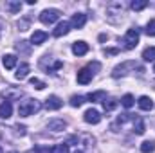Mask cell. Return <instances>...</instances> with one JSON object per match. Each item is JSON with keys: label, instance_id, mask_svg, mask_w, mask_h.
I'll return each instance as SVG.
<instances>
[{"label": "cell", "instance_id": "19", "mask_svg": "<svg viewBox=\"0 0 155 153\" xmlns=\"http://www.w3.org/2000/svg\"><path fill=\"white\" fill-rule=\"evenodd\" d=\"M132 122H134V132H135L137 135H143L144 130H146V128H144V121H143V117H135Z\"/></svg>", "mask_w": 155, "mask_h": 153}, {"label": "cell", "instance_id": "36", "mask_svg": "<svg viewBox=\"0 0 155 153\" xmlns=\"http://www.w3.org/2000/svg\"><path fill=\"white\" fill-rule=\"evenodd\" d=\"M0 153H4V151H2V146H0Z\"/></svg>", "mask_w": 155, "mask_h": 153}, {"label": "cell", "instance_id": "33", "mask_svg": "<svg viewBox=\"0 0 155 153\" xmlns=\"http://www.w3.org/2000/svg\"><path fill=\"white\" fill-rule=\"evenodd\" d=\"M119 52V49H103V54H107V56H112V54H117Z\"/></svg>", "mask_w": 155, "mask_h": 153}, {"label": "cell", "instance_id": "21", "mask_svg": "<svg viewBox=\"0 0 155 153\" xmlns=\"http://www.w3.org/2000/svg\"><path fill=\"white\" fill-rule=\"evenodd\" d=\"M87 99L92 101V103H96V101H105V99H107V94H105L103 90H99V92H92V94L87 96Z\"/></svg>", "mask_w": 155, "mask_h": 153}, {"label": "cell", "instance_id": "22", "mask_svg": "<svg viewBox=\"0 0 155 153\" xmlns=\"http://www.w3.org/2000/svg\"><path fill=\"white\" fill-rule=\"evenodd\" d=\"M121 105H123L124 108H132V106L135 105V99H134V96H132V94H124V96L121 97Z\"/></svg>", "mask_w": 155, "mask_h": 153}, {"label": "cell", "instance_id": "32", "mask_svg": "<svg viewBox=\"0 0 155 153\" xmlns=\"http://www.w3.org/2000/svg\"><path fill=\"white\" fill-rule=\"evenodd\" d=\"M18 29H20V31H27V29H29V20H27V18H25V20H20V22H18Z\"/></svg>", "mask_w": 155, "mask_h": 153}, {"label": "cell", "instance_id": "24", "mask_svg": "<svg viewBox=\"0 0 155 153\" xmlns=\"http://www.w3.org/2000/svg\"><path fill=\"white\" fill-rule=\"evenodd\" d=\"M141 151L143 153H153L155 151V141H144L141 144Z\"/></svg>", "mask_w": 155, "mask_h": 153}, {"label": "cell", "instance_id": "6", "mask_svg": "<svg viewBox=\"0 0 155 153\" xmlns=\"http://www.w3.org/2000/svg\"><path fill=\"white\" fill-rule=\"evenodd\" d=\"M60 16H61V13H60L58 9H43V11L40 13V22H41L43 25H52L54 22L60 20Z\"/></svg>", "mask_w": 155, "mask_h": 153}, {"label": "cell", "instance_id": "14", "mask_svg": "<svg viewBox=\"0 0 155 153\" xmlns=\"http://www.w3.org/2000/svg\"><path fill=\"white\" fill-rule=\"evenodd\" d=\"M137 105H139V108L144 110V112H150V110L153 108V101H152L148 96H141V97L137 99Z\"/></svg>", "mask_w": 155, "mask_h": 153}, {"label": "cell", "instance_id": "11", "mask_svg": "<svg viewBox=\"0 0 155 153\" xmlns=\"http://www.w3.org/2000/svg\"><path fill=\"white\" fill-rule=\"evenodd\" d=\"M47 128L52 130V132H63L67 128V121H63V119H51L47 122Z\"/></svg>", "mask_w": 155, "mask_h": 153}, {"label": "cell", "instance_id": "28", "mask_svg": "<svg viewBox=\"0 0 155 153\" xmlns=\"http://www.w3.org/2000/svg\"><path fill=\"white\" fill-rule=\"evenodd\" d=\"M85 99H87L85 96H72V97H71V106H74V108H79V106L85 103Z\"/></svg>", "mask_w": 155, "mask_h": 153}, {"label": "cell", "instance_id": "25", "mask_svg": "<svg viewBox=\"0 0 155 153\" xmlns=\"http://www.w3.org/2000/svg\"><path fill=\"white\" fill-rule=\"evenodd\" d=\"M117 103L116 99H105L103 101V108H105V112H112V110H116L117 108Z\"/></svg>", "mask_w": 155, "mask_h": 153}, {"label": "cell", "instance_id": "3", "mask_svg": "<svg viewBox=\"0 0 155 153\" xmlns=\"http://www.w3.org/2000/svg\"><path fill=\"white\" fill-rule=\"evenodd\" d=\"M124 15V4L123 2H112L107 5V20L112 22V24H117Z\"/></svg>", "mask_w": 155, "mask_h": 153}, {"label": "cell", "instance_id": "17", "mask_svg": "<svg viewBox=\"0 0 155 153\" xmlns=\"http://www.w3.org/2000/svg\"><path fill=\"white\" fill-rule=\"evenodd\" d=\"M2 63H4V67H5L7 70H11V69L16 67V56H15V54H5V56L2 58Z\"/></svg>", "mask_w": 155, "mask_h": 153}, {"label": "cell", "instance_id": "23", "mask_svg": "<svg viewBox=\"0 0 155 153\" xmlns=\"http://www.w3.org/2000/svg\"><path fill=\"white\" fill-rule=\"evenodd\" d=\"M143 60L144 61H155V47H146L143 50Z\"/></svg>", "mask_w": 155, "mask_h": 153}, {"label": "cell", "instance_id": "20", "mask_svg": "<svg viewBox=\"0 0 155 153\" xmlns=\"http://www.w3.org/2000/svg\"><path fill=\"white\" fill-rule=\"evenodd\" d=\"M5 9L11 11V13H18L22 9V2L20 0H7L5 2Z\"/></svg>", "mask_w": 155, "mask_h": 153}, {"label": "cell", "instance_id": "26", "mask_svg": "<svg viewBox=\"0 0 155 153\" xmlns=\"http://www.w3.org/2000/svg\"><path fill=\"white\" fill-rule=\"evenodd\" d=\"M16 50L18 52H24V54H29L31 52V43L29 41H18L16 43Z\"/></svg>", "mask_w": 155, "mask_h": 153}, {"label": "cell", "instance_id": "13", "mask_svg": "<svg viewBox=\"0 0 155 153\" xmlns=\"http://www.w3.org/2000/svg\"><path fill=\"white\" fill-rule=\"evenodd\" d=\"M88 52V43L87 41H74L72 43V54L76 56H85Z\"/></svg>", "mask_w": 155, "mask_h": 153}, {"label": "cell", "instance_id": "35", "mask_svg": "<svg viewBox=\"0 0 155 153\" xmlns=\"http://www.w3.org/2000/svg\"><path fill=\"white\" fill-rule=\"evenodd\" d=\"M74 153H83V151H81V150H78V151H74Z\"/></svg>", "mask_w": 155, "mask_h": 153}, {"label": "cell", "instance_id": "34", "mask_svg": "<svg viewBox=\"0 0 155 153\" xmlns=\"http://www.w3.org/2000/svg\"><path fill=\"white\" fill-rule=\"evenodd\" d=\"M27 153H43V148H35V150H31V151Z\"/></svg>", "mask_w": 155, "mask_h": 153}, {"label": "cell", "instance_id": "30", "mask_svg": "<svg viewBox=\"0 0 155 153\" xmlns=\"http://www.w3.org/2000/svg\"><path fill=\"white\" fill-rule=\"evenodd\" d=\"M29 83H31V85H33L36 90H43V88L47 86V85H45L41 79H38V77H31V81H29Z\"/></svg>", "mask_w": 155, "mask_h": 153}, {"label": "cell", "instance_id": "2", "mask_svg": "<svg viewBox=\"0 0 155 153\" xmlns=\"http://www.w3.org/2000/svg\"><path fill=\"white\" fill-rule=\"evenodd\" d=\"M101 69V65H99V61H94V63H90V65H87V67H83L79 72H78V83L79 85H87V83H90L92 81V77L96 76V70H99Z\"/></svg>", "mask_w": 155, "mask_h": 153}, {"label": "cell", "instance_id": "5", "mask_svg": "<svg viewBox=\"0 0 155 153\" xmlns=\"http://www.w3.org/2000/svg\"><path fill=\"white\" fill-rule=\"evenodd\" d=\"M137 43H139V29L137 27H132L123 36V49L124 50H132V49L137 47Z\"/></svg>", "mask_w": 155, "mask_h": 153}, {"label": "cell", "instance_id": "4", "mask_svg": "<svg viewBox=\"0 0 155 153\" xmlns=\"http://www.w3.org/2000/svg\"><path fill=\"white\" fill-rule=\"evenodd\" d=\"M40 108H41V105H40L38 99H24L18 105V115L20 117H29L35 112H38Z\"/></svg>", "mask_w": 155, "mask_h": 153}, {"label": "cell", "instance_id": "27", "mask_svg": "<svg viewBox=\"0 0 155 153\" xmlns=\"http://www.w3.org/2000/svg\"><path fill=\"white\" fill-rule=\"evenodd\" d=\"M146 5H148V2H146V0H134V2L130 4V7H132L134 11H143Z\"/></svg>", "mask_w": 155, "mask_h": 153}, {"label": "cell", "instance_id": "1", "mask_svg": "<svg viewBox=\"0 0 155 153\" xmlns=\"http://www.w3.org/2000/svg\"><path fill=\"white\" fill-rule=\"evenodd\" d=\"M135 70L144 72V67H143V65H139L137 61H124V63L117 65L116 69H114L112 76H114V77H123V76H128V74L135 72Z\"/></svg>", "mask_w": 155, "mask_h": 153}, {"label": "cell", "instance_id": "37", "mask_svg": "<svg viewBox=\"0 0 155 153\" xmlns=\"http://www.w3.org/2000/svg\"><path fill=\"white\" fill-rule=\"evenodd\" d=\"M153 72H155V65H153Z\"/></svg>", "mask_w": 155, "mask_h": 153}, {"label": "cell", "instance_id": "8", "mask_svg": "<svg viewBox=\"0 0 155 153\" xmlns=\"http://www.w3.org/2000/svg\"><path fill=\"white\" fill-rule=\"evenodd\" d=\"M83 119H85V122H88V124H99V122H101V114H99L97 110L90 108V110H87V112L83 114Z\"/></svg>", "mask_w": 155, "mask_h": 153}, {"label": "cell", "instance_id": "12", "mask_svg": "<svg viewBox=\"0 0 155 153\" xmlns=\"http://www.w3.org/2000/svg\"><path fill=\"white\" fill-rule=\"evenodd\" d=\"M85 24H87V15H85V13H76V15H72L71 27H74V29H81Z\"/></svg>", "mask_w": 155, "mask_h": 153}, {"label": "cell", "instance_id": "7", "mask_svg": "<svg viewBox=\"0 0 155 153\" xmlns=\"http://www.w3.org/2000/svg\"><path fill=\"white\" fill-rule=\"evenodd\" d=\"M40 67L43 69V70H47V72H54V70H60L61 67H63V63L61 61H58V60H52V56H43L41 60H40Z\"/></svg>", "mask_w": 155, "mask_h": 153}, {"label": "cell", "instance_id": "10", "mask_svg": "<svg viewBox=\"0 0 155 153\" xmlns=\"http://www.w3.org/2000/svg\"><path fill=\"white\" fill-rule=\"evenodd\" d=\"M47 110H60L61 106H63V101L58 97V96H49L47 99H45V105H43Z\"/></svg>", "mask_w": 155, "mask_h": 153}, {"label": "cell", "instance_id": "31", "mask_svg": "<svg viewBox=\"0 0 155 153\" xmlns=\"http://www.w3.org/2000/svg\"><path fill=\"white\" fill-rule=\"evenodd\" d=\"M144 31H146L148 36H155V20H150V22L146 24V29H144Z\"/></svg>", "mask_w": 155, "mask_h": 153}, {"label": "cell", "instance_id": "18", "mask_svg": "<svg viewBox=\"0 0 155 153\" xmlns=\"http://www.w3.org/2000/svg\"><path fill=\"white\" fill-rule=\"evenodd\" d=\"M29 70H31L29 63H20V67L16 69V74H15V77H16V79H25V77H27V74H29Z\"/></svg>", "mask_w": 155, "mask_h": 153}, {"label": "cell", "instance_id": "16", "mask_svg": "<svg viewBox=\"0 0 155 153\" xmlns=\"http://www.w3.org/2000/svg\"><path fill=\"white\" fill-rule=\"evenodd\" d=\"M45 40H47V33H43V31H35V33L31 34V45H41Z\"/></svg>", "mask_w": 155, "mask_h": 153}, {"label": "cell", "instance_id": "29", "mask_svg": "<svg viewBox=\"0 0 155 153\" xmlns=\"http://www.w3.org/2000/svg\"><path fill=\"white\" fill-rule=\"evenodd\" d=\"M51 153H69V144L67 142H60V144H56L51 150Z\"/></svg>", "mask_w": 155, "mask_h": 153}, {"label": "cell", "instance_id": "9", "mask_svg": "<svg viewBox=\"0 0 155 153\" xmlns=\"http://www.w3.org/2000/svg\"><path fill=\"white\" fill-rule=\"evenodd\" d=\"M69 31H71V22L63 20V22H60V24L56 25V29L52 31V36H56V38H61V36L69 34Z\"/></svg>", "mask_w": 155, "mask_h": 153}, {"label": "cell", "instance_id": "15", "mask_svg": "<svg viewBox=\"0 0 155 153\" xmlns=\"http://www.w3.org/2000/svg\"><path fill=\"white\" fill-rule=\"evenodd\" d=\"M13 114V105H11V101H2L0 103V117L2 119H9Z\"/></svg>", "mask_w": 155, "mask_h": 153}]
</instances>
